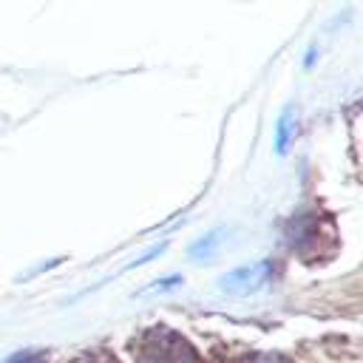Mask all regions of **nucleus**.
Segmentation results:
<instances>
[{
  "mask_svg": "<svg viewBox=\"0 0 363 363\" xmlns=\"http://www.w3.org/2000/svg\"><path fill=\"white\" fill-rule=\"evenodd\" d=\"M133 352L139 354L142 363H199V354L187 343V337H182L167 326L147 329L139 346H133Z\"/></svg>",
  "mask_w": 363,
  "mask_h": 363,
  "instance_id": "f257e3e1",
  "label": "nucleus"
},
{
  "mask_svg": "<svg viewBox=\"0 0 363 363\" xmlns=\"http://www.w3.org/2000/svg\"><path fill=\"white\" fill-rule=\"evenodd\" d=\"M269 264H258V267H252V269H235L227 281H224V286H230V289H235V292H250V289H258L267 278H269Z\"/></svg>",
  "mask_w": 363,
  "mask_h": 363,
  "instance_id": "7ed1b4c3",
  "label": "nucleus"
},
{
  "mask_svg": "<svg viewBox=\"0 0 363 363\" xmlns=\"http://www.w3.org/2000/svg\"><path fill=\"white\" fill-rule=\"evenodd\" d=\"M320 241V224H318V216H301L295 224H292V244L301 250V252H309L315 250Z\"/></svg>",
  "mask_w": 363,
  "mask_h": 363,
  "instance_id": "f03ea898",
  "label": "nucleus"
},
{
  "mask_svg": "<svg viewBox=\"0 0 363 363\" xmlns=\"http://www.w3.org/2000/svg\"><path fill=\"white\" fill-rule=\"evenodd\" d=\"M74 363H116V357H111L108 352H91V354L77 357Z\"/></svg>",
  "mask_w": 363,
  "mask_h": 363,
  "instance_id": "39448f33",
  "label": "nucleus"
},
{
  "mask_svg": "<svg viewBox=\"0 0 363 363\" xmlns=\"http://www.w3.org/2000/svg\"><path fill=\"white\" fill-rule=\"evenodd\" d=\"M9 363H48V360H45V354H43V352H26V354L11 357Z\"/></svg>",
  "mask_w": 363,
  "mask_h": 363,
  "instance_id": "423d86ee",
  "label": "nucleus"
},
{
  "mask_svg": "<svg viewBox=\"0 0 363 363\" xmlns=\"http://www.w3.org/2000/svg\"><path fill=\"white\" fill-rule=\"evenodd\" d=\"M289 130H292V119H289V116H284V119H281V128H278V150H281V153L286 150Z\"/></svg>",
  "mask_w": 363,
  "mask_h": 363,
  "instance_id": "20e7f679",
  "label": "nucleus"
},
{
  "mask_svg": "<svg viewBox=\"0 0 363 363\" xmlns=\"http://www.w3.org/2000/svg\"><path fill=\"white\" fill-rule=\"evenodd\" d=\"M244 363H284L281 357H272V354H258V357H250Z\"/></svg>",
  "mask_w": 363,
  "mask_h": 363,
  "instance_id": "0eeeda50",
  "label": "nucleus"
}]
</instances>
